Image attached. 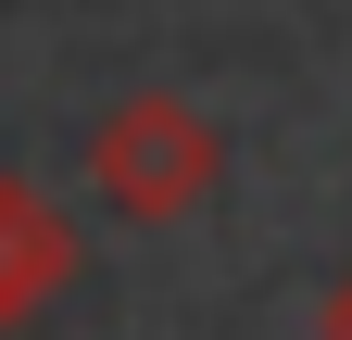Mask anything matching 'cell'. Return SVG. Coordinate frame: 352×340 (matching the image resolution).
Wrapping results in <instances>:
<instances>
[{"mask_svg": "<svg viewBox=\"0 0 352 340\" xmlns=\"http://www.w3.org/2000/svg\"><path fill=\"white\" fill-rule=\"evenodd\" d=\"M327 340H352V277H340V290H327Z\"/></svg>", "mask_w": 352, "mask_h": 340, "instance_id": "obj_3", "label": "cell"}, {"mask_svg": "<svg viewBox=\"0 0 352 340\" xmlns=\"http://www.w3.org/2000/svg\"><path fill=\"white\" fill-rule=\"evenodd\" d=\"M214 177H227V139H214V114L176 101V89H139V101H113L88 126V189H101V215H126V227L201 215Z\"/></svg>", "mask_w": 352, "mask_h": 340, "instance_id": "obj_1", "label": "cell"}, {"mask_svg": "<svg viewBox=\"0 0 352 340\" xmlns=\"http://www.w3.org/2000/svg\"><path fill=\"white\" fill-rule=\"evenodd\" d=\"M88 265V240H76V215L51 189H25V177H0V328H25L51 290Z\"/></svg>", "mask_w": 352, "mask_h": 340, "instance_id": "obj_2", "label": "cell"}]
</instances>
